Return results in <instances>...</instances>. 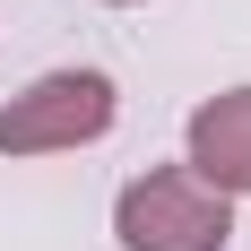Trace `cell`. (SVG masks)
Instances as JSON below:
<instances>
[{
	"label": "cell",
	"mask_w": 251,
	"mask_h": 251,
	"mask_svg": "<svg viewBox=\"0 0 251 251\" xmlns=\"http://www.w3.org/2000/svg\"><path fill=\"white\" fill-rule=\"evenodd\" d=\"M122 122V87L104 70H44L0 104V156H78L113 139Z\"/></svg>",
	"instance_id": "7a4b0ae2"
},
{
	"label": "cell",
	"mask_w": 251,
	"mask_h": 251,
	"mask_svg": "<svg viewBox=\"0 0 251 251\" xmlns=\"http://www.w3.org/2000/svg\"><path fill=\"white\" fill-rule=\"evenodd\" d=\"M113 243L122 251H226L234 243V200L208 191L191 165H148L113 200Z\"/></svg>",
	"instance_id": "6da1fadb"
},
{
	"label": "cell",
	"mask_w": 251,
	"mask_h": 251,
	"mask_svg": "<svg viewBox=\"0 0 251 251\" xmlns=\"http://www.w3.org/2000/svg\"><path fill=\"white\" fill-rule=\"evenodd\" d=\"M182 165L226 191V200H251V87H217V96L191 104L182 122Z\"/></svg>",
	"instance_id": "3957f363"
},
{
	"label": "cell",
	"mask_w": 251,
	"mask_h": 251,
	"mask_svg": "<svg viewBox=\"0 0 251 251\" xmlns=\"http://www.w3.org/2000/svg\"><path fill=\"white\" fill-rule=\"evenodd\" d=\"M104 9H139V0H104Z\"/></svg>",
	"instance_id": "277c9868"
}]
</instances>
